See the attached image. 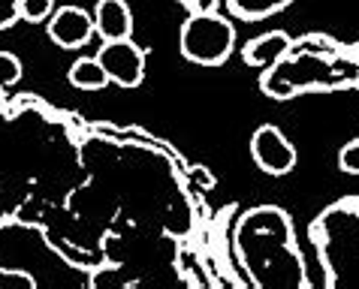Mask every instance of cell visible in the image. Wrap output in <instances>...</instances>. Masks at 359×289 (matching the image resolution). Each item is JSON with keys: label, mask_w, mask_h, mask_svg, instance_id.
Segmentation results:
<instances>
[{"label": "cell", "mask_w": 359, "mask_h": 289, "mask_svg": "<svg viewBox=\"0 0 359 289\" xmlns=\"http://www.w3.org/2000/svg\"><path fill=\"white\" fill-rule=\"evenodd\" d=\"M236 247L257 286H308L293 226L281 208L266 205L248 211L238 223Z\"/></svg>", "instance_id": "cell-1"}, {"label": "cell", "mask_w": 359, "mask_h": 289, "mask_svg": "<svg viewBox=\"0 0 359 289\" xmlns=\"http://www.w3.org/2000/svg\"><path fill=\"white\" fill-rule=\"evenodd\" d=\"M178 45L187 61L199 66H221L236 48V27L217 13H196L182 24Z\"/></svg>", "instance_id": "cell-2"}, {"label": "cell", "mask_w": 359, "mask_h": 289, "mask_svg": "<svg viewBox=\"0 0 359 289\" xmlns=\"http://www.w3.org/2000/svg\"><path fill=\"white\" fill-rule=\"evenodd\" d=\"M100 66L106 69L109 82L121 87H139L145 78V52L139 48L130 36L127 39H109L97 52Z\"/></svg>", "instance_id": "cell-3"}, {"label": "cell", "mask_w": 359, "mask_h": 289, "mask_svg": "<svg viewBox=\"0 0 359 289\" xmlns=\"http://www.w3.org/2000/svg\"><path fill=\"white\" fill-rule=\"evenodd\" d=\"M251 154H254V163L260 166L266 175H287L296 166L293 142L272 124H263L251 136Z\"/></svg>", "instance_id": "cell-4"}, {"label": "cell", "mask_w": 359, "mask_h": 289, "mask_svg": "<svg viewBox=\"0 0 359 289\" xmlns=\"http://www.w3.org/2000/svg\"><path fill=\"white\" fill-rule=\"evenodd\" d=\"M48 36L61 48H82L94 36V15L82 6H61L48 15Z\"/></svg>", "instance_id": "cell-5"}, {"label": "cell", "mask_w": 359, "mask_h": 289, "mask_svg": "<svg viewBox=\"0 0 359 289\" xmlns=\"http://www.w3.org/2000/svg\"><path fill=\"white\" fill-rule=\"evenodd\" d=\"M94 34L109 39H127L133 34V15L124 0H97L94 9Z\"/></svg>", "instance_id": "cell-6"}, {"label": "cell", "mask_w": 359, "mask_h": 289, "mask_svg": "<svg viewBox=\"0 0 359 289\" xmlns=\"http://www.w3.org/2000/svg\"><path fill=\"white\" fill-rule=\"evenodd\" d=\"M290 45H293V39L287 36L284 31H269L263 36H254L251 43H245L242 57H245L248 66L269 69V66H275L278 61H281L287 52H290Z\"/></svg>", "instance_id": "cell-7"}, {"label": "cell", "mask_w": 359, "mask_h": 289, "mask_svg": "<svg viewBox=\"0 0 359 289\" xmlns=\"http://www.w3.org/2000/svg\"><path fill=\"white\" fill-rule=\"evenodd\" d=\"M69 85L79 87V91H103L109 85L106 69L100 66L97 57H79V61L69 66Z\"/></svg>", "instance_id": "cell-8"}, {"label": "cell", "mask_w": 359, "mask_h": 289, "mask_svg": "<svg viewBox=\"0 0 359 289\" xmlns=\"http://www.w3.org/2000/svg\"><path fill=\"white\" fill-rule=\"evenodd\" d=\"M293 0H226L229 13L242 22H260V18H269L275 13L287 9Z\"/></svg>", "instance_id": "cell-9"}, {"label": "cell", "mask_w": 359, "mask_h": 289, "mask_svg": "<svg viewBox=\"0 0 359 289\" xmlns=\"http://www.w3.org/2000/svg\"><path fill=\"white\" fill-rule=\"evenodd\" d=\"M55 13V0H18V15L25 22H46Z\"/></svg>", "instance_id": "cell-10"}, {"label": "cell", "mask_w": 359, "mask_h": 289, "mask_svg": "<svg viewBox=\"0 0 359 289\" xmlns=\"http://www.w3.org/2000/svg\"><path fill=\"white\" fill-rule=\"evenodd\" d=\"M22 78V61L13 52H0V87H9Z\"/></svg>", "instance_id": "cell-11"}, {"label": "cell", "mask_w": 359, "mask_h": 289, "mask_svg": "<svg viewBox=\"0 0 359 289\" xmlns=\"http://www.w3.org/2000/svg\"><path fill=\"white\" fill-rule=\"evenodd\" d=\"M0 289H36V281L27 272L0 268Z\"/></svg>", "instance_id": "cell-12"}, {"label": "cell", "mask_w": 359, "mask_h": 289, "mask_svg": "<svg viewBox=\"0 0 359 289\" xmlns=\"http://www.w3.org/2000/svg\"><path fill=\"white\" fill-rule=\"evenodd\" d=\"M338 166L347 175H359V139H351L341 151H338Z\"/></svg>", "instance_id": "cell-13"}, {"label": "cell", "mask_w": 359, "mask_h": 289, "mask_svg": "<svg viewBox=\"0 0 359 289\" xmlns=\"http://www.w3.org/2000/svg\"><path fill=\"white\" fill-rule=\"evenodd\" d=\"M18 0H0V31H6V27H13L18 22Z\"/></svg>", "instance_id": "cell-14"}, {"label": "cell", "mask_w": 359, "mask_h": 289, "mask_svg": "<svg viewBox=\"0 0 359 289\" xmlns=\"http://www.w3.org/2000/svg\"><path fill=\"white\" fill-rule=\"evenodd\" d=\"M182 3L187 6V13L196 15V13H217V3H221V0H182Z\"/></svg>", "instance_id": "cell-15"}]
</instances>
